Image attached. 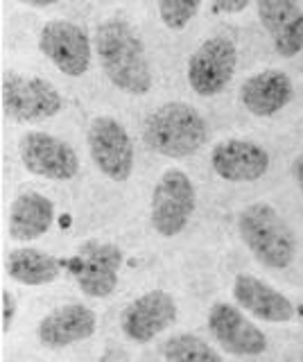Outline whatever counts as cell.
Wrapping results in <instances>:
<instances>
[{"mask_svg": "<svg viewBox=\"0 0 303 362\" xmlns=\"http://www.w3.org/2000/svg\"><path fill=\"white\" fill-rule=\"evenodd\" d=\"M95 52L107 79L122 93L145 95L152 88V68L141 37L127 21L107 18L95 30Z\"/></svg>", "mask_w": 303, "mask_h": 362, "instance_id": "obj_1", "label": "cell"}, {"mask_svg": "<svg viewBox=\"0 0 303 362\" xmlns=\"http://www.w3.org/2000/svg\"><path fill=\"white\" fill-rule=\"evenodd\" d=\"M208 139L204 116L186 102H167L156 107L143 124V141L152 152L184 158L199 152Z\"/></svg>", "mask_w": 303, "mask_h": 362, "instance_id": "obj_2", "label": "cell"}, {"mask_svg": "<svg viewBox=\"0 0 303 362\" xmlns=\"http://www.w3.org/2000/svg\"><path fill=\"white\" fill-rule=\"evenodd\" d=\"M238 233L261 265L285 269L297 256V238L280 213L265 202L249 204L238 215Z\"/></svg>", "mask_w": 303, "mask_h": 362, "instance_id": "obj_3", "label": "cell"}, {"mask_svg": "<svg viewBox=\"0 0 303 362\" xmlns=\"http://www.w3.org/2000/svg\"><path fill=\"white\" fill-rule=\"evenodd\" d=\"M61 107V93L48 79L16 71L3 73V113L9 120L41 122L57 116Z\"/></svg>", "mask_w": 303, "mask_h": 362, "instance_id": "obj_4", "label": "cell"}, {"mask_svg": "<svg viewBox=\"0 0 303 362\" xmlns=\"http://www.w3.org/2000/svg\"><path fill=\"white\" fill-rule=\"evenodd\" d=\"M195 186L184 170H167L152 192V226L165 238L179 235L195 213Z\"/></svg>", "mask_w": 303, "mask_h": 362, "instance_id": "obj_5", "label": "cell"}, {"mask_svg": "<svg viewBox=\"0 0 303 362\" xmlns=\"http://www.w3.org/2000/svg\"><path fill=\"white\" fill-rule=\"evenodd\" d=\"M122 252L114 243H84L69 260V272L86 297L107 299L118 288Z\"/></svg>", "mask_w": 303, "mask_h": 362, "instance_id": "obj_6", "label": "cell"}, {"mask_svg": "<svg viewBox=\"0 0 303 362\" xmlns=\"http://www.w3.org/2000/svg\"><path fill=\"white\" fill-rule=\"evenodd\" d=\"M238 66V50L227 37H210L190 54L188 84L201 98L222 93L233 79Z\"/></svg>", "mask_w": 303, "mask_h": 362, "instance_id": "obj_7", "label": "cell"}, {"mask_svg": "<svg viewBox=\"0 0 303 362\" xmlns=\"http://www.w3.org/2000/svg\"><path fill=\"white\" fill-rule=\"evenodd\" d=\"M88 150L95 168L111 181H127L133 170V143L111 116H97L88 124Z\"/></svg>", "mask_w": 303, "mask_h": 362, "instance_id": "obj_8", "label": "cell"}, {"mask_svg": "<svg viewBox=\"0 0 303 362\" xmlns=\"http://www.w3.org/2000/svg\"><path fill=\"white\" fill-rule=\"evenodd\" d=\"M18 154L25 170L52 181H69L80 170V158L73 147L46 132H28L18 141Z\"/></svg>", "mask_w": 303, "mask_h": 362, "instance_id": "obj_9", "label": "cell"}, {"mask_svg": "<svg viewBox=\"0 0 303 362\" xmlns=\"http://www.w3.org/2000/svg\"><path fill=\"white\" fill-rule=\"evenodd\" d=\"M39 50L69 77H82L91 68V39L71 21H50L39 34Z\"/></svg>", "mask_w": 303, "mask_h": 362, "instance_id": "obj_10", "label": "cell"}, {"mask_svg": "<svg viewBox=\"0 0 303 362\" xmlns=\"http://www.w3.org/2000/svg\"><path fill=\"white\" fill-rule=\"evenodd\" d=\"M208 331L218 344L231 356L251 358L267 351V337L251 320L242 315V308L218 301L208 310Z\"/></svg>", "mask_w": 303, "mask_h": 362, "instance_id": "obj_11", "label": "cell"}, {"mask_svg": "<svg viewBox=\"0 0 303 362\" xmlns=\"http://www.w3.org/2000/svg\"><path fill=\"white\" fill-rule=\"evenodd\" d=\"M177 322V303L165 290H150L133 299L120 315V328L127 339L148 344Z\"/></svg>", "mask_w": 303, "mask_h": 362, "instance_id": "obj_12", "label": "cell"}, {"mask_svg": "<svg viewBox=\"0 0 303 362\" xmlns=\"http://www.w3.org/2000/svg\"><path fill=\"white\" fill-rule=\"evenodd\" d=\"M210 165L224 181L251 184L269 170V154L263 145L244 139H229L213 147Z\"/></svg>", "mask_w": 303, "mask_h": 362, "instance_id": "obj_13", "label": "cell"}, {"mask_svg": "<svg viewBox=\"0 0 303 362\" xmlns=\"http://www.w3.org/2000/svg\"><path fill=\"white\" fill-rule=\"evenodd\" d=\"M97 328V315L84 303H66L50 310L37 326V337L48 349H64L88 339Z\"/></svg>", "mask_w": 303, "mask_h": 362, "instance_id": "obj_14", "label": "cell"}, {"mask_svg": "<svg viewBox=\"0 0 303 362\" xmlns=\"http://www.w3.org/2000/svg\"><path fill=\"white\" fill-rule=\"evenodd\" d=\"M258 18L276 54L290 59L303 50V9L299 0H258Z\"/></svg>", "mask_w": 303, "mask_h": 362, "instance_id": "obj_15", "label": "cell"}, {"mask_svg": "<svg viewBox=\"0 0 303 362\" xmlns=\"http://www.w3.org/2000/svg\"><path fill=\"white\" fill-rule=\"evenodd\" d=\"M233 299L242 310L269 324H287L297 317V308L283 292L267 286L251 274H238L233 281Z\"/></svg>", "mask_w": 303, "mask_h": 362, "instance_id": "obj_16", "label": "cell"}, {"mask_svg": "<svg viewBox=\"0 0 303 362\" xmlns=\"http://www.w3.org/2000/svg\"><path fill=\"white\" fill-rule=\"evenodd\" d=\"M295 98V84L287 73L269 68V71L254 73L240 86L242 107L258 118H269L283 111Z\"/></svg>", "mask_w": 303, "mask_h": 362, "instance_id": "obj_17", "label": "cell"}, {"mask_svg": "<svg viewBox=\"0 0 303 362\" xmlns=\"http://www.w3.org/2000/svg\"><path fill=\"white\" fill-rule=\"evenodd\" d=\"M54 222V204L41 192L28 190L12 202L9 209V235L18 243L37 240Z\"/></svg>", "mask_w": 303, "mask_h": 362, "instance_id": "obj_18", "label": "cell"}, {"mask_svg": "<svg viewBox=\"0 0 303 362\" xmlns=\"http://www.w3.org/2000/svg\"><path fill=\"white\" fill-rule=\"evenodd\" d=\"M5 269L9 279L23 286H48L61 274V260L35 247H20L9 252Z\"/></svg>", "mask_w": 303, "mask_h": 362, "instance_id": "obj_19", "label": "cell"}, {"mask_svg": "<svg viewBox=\"0 0 303 362\" xmlns=\"http://www.w3.org/2000/svg\"><path fill=\"white\" fill-rule=\"evenodd\" d=\"M165 362H224L222 356L197 335L179 333L163 344Z\"/></svg>", "mask_w": 303, "mask_h": 362, "instance_id": "obj_20", "label": "cell"}, {"mask_svg": "<svg viewBox=\"0 0 303 362\" xmlns=\"http://www.w3.org/2000/svg\"><path fill=\"white\" fill-rule=\"evenodd\" d=\"M159 16L167 30H184L197 16L201 0H156Z\"/></svg>", "mask_w": 303, "mask_h": 362, "instance_id": "obj_21", "label": "cell"}, {"mask_svg": "<svg viewBox=\"0 0 303 362\" xmlns=\"http://www.w3.org/2000/svg\"><path fill=\"white\" fill-rule=\"evenodd\" d=\"M3 335L9 333V328H12L14 320H16V310H18V303H16V297L9 290H3Z\"/></svg>", "mask_w": 303, "mask_h": 362, "instance_id": "obj_22", "label": "cell"}, {"mask_svg": "<svg viewBox=\"0 0 303 362\" xmlns=\"http://www.w3.org/2000/svg\"><path fill=\"white\" fill-rule=\"evenodd\" d=\"M251 0H213V9L220 14H240Z\"/></svg>", "mask_w": 303, "mask_h": 362, "instance_id": "obj_23", "label": "cell"}, {"mask_svg": "<svg viewBox=\"0 0 303 362\" xmlns=\"http://www.w3.org/2000/svg\"><path fill=\"white\" fill-rule=\"evenodd\" d=\"M292 175H295L297 184H299V188H301V192H303V154H299V156L295 158V163H292Z\"/></svg>", "mask_w": 303, "mask_h": 362, "instance_id": "obj_24", "label": "cell"}, {"mask_svg": "<svg viewBox=\"0 0 303 362\" xmlns=\"http://www.w3.org/2000/svg\"><path fill=\"white\" fill-rule=\"evenodd\" d=\"M18 3L30 5V7H50V5L61 3V0H18Z\"/></svg>", "mask_w": 303, "mask_h": 362, "instance_id": "obj_25", "label": "cell"}, {"mask_svg": "<svg viewBox=\"0 0 303 362\" xmlns=\"http://www.w3.org/2000/svg\"><path fill=\"white\" fill-rule=\"evenodd\" d=\"M301 362H303V356H301Z\"/></svg>", "mask_w": 303, "mask_h": 362, "instance_id": "obj_26", "label": "cell"}]
</instances>
